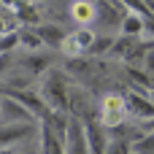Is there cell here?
<instances>
[{
    "label": "cell",
    "instance_id": "6da1fadb",
    "mask_svg": "<svg viewBox=\"0 0 154 154\" xmlns=\"http://www.w3.org/2000/svg\"><path fill=\"white\" fill-rule=\"evenodd\" d=\"M38 89H41V97L46 100V106H49L51 111L70 114V87H68V76H65V70L51 68L49 73H43Z\"/></svg>",
    "mask_w": 154,
    "mask_h": 154
},
{
    "label": "cell",
    "instance_id": "7a4b0ae2",
    "mask_svg": "<svg viewBox=\"0 0 154 154\" xmlns=\"http://www.w3.org/2000/svg\"><path fill=\"white\" fill-rule=\"evenodd\" d=\"M130 116V108H127V97L119 95V92H106L103 100H100V125L108 127V130H119L125 125V119Z\"/></svg>",
    "mask_w": 154,
    "mask_h": 154
},
{
    "label": "cell",
    "instance_id": "3957f363",
    "mask_svg": "<svg viewBox=\"0 0 154 154\" xmlns=\"http://www.w3.org/2000/svg\"><path fill=\"white\" fill-rule=\"evenodd\" d=\"M95 41H97V32H95L92 27H79V30L68 32V38H65V43H62L60 51H62L68 60H73V57L89 54V49H92Z\"/></svg>",
    "mask_w": 154,
    "mask_h": 154
},
{
    "label": "cell",
    "instance_id": "277c9868",
    "mask_svg": "<svg viewBox=\"0 0 154 154\" xmlns=\"http://www.w3.org/2000/svg\"><path fill=\"white\" fill-rule=\"evenodd\" d=\"M35 119H38V116H35L27 106H22L19 100H14V97H8V95L0 97V122H5V125H19V122H24V125H38Z\"/></svg>",
    "mask_w": 154,
    "mask_h": 154
},
{
    "label": "cell",
    "instance_id": "5b68a950",
    "mask_svg": "<svg viewBox=\"0 0 154 154\" xmlns=\"http://www.w3.org/2000/svg\"><path fill=\"white\" fill-rule=\"evenodd\" d=\"M16 62H19L22 70H27L30 76L38 79V76H43V73L51 70V65L57 62V54L54 51H24Z\"/></svg>",
    "mask_w": 154,
    "mask_h": 154
},
{
    "label": "cell",
    "instance_id": "8992f818",
    "mask_svg": "<svg viewBox=\"0 0 154 154\" xmlns=\"http://www.w3.org/2000/svg\"><path fill=\"white\" fill-rule=\"evenodd\" d=\"M35 130H38V125H24V122H19V125H5V122H0V149H11V146H16V143L32 138Z\"/></svg>",
    "mask_w": 154,
    "mask_h": 154
},
{
    "label": "cell",
    "instance_id": "52a82bcc",
    "mask_svg": "<svg viewBox=\"0 0 154 154\" xmlns=\"http://www.w3.org/2000/svg\"><path fill=\"white\" fill-rule=\"evenodd\" d=\"M125 97H127L130 116L141 119L143 125L154 122V100H152V97H146V92H138V89H133V92H127Z\"/></svg>",
    "mask_w": 154,
    "mask_h": 154
},
{
    "label": "cell",
    "instance_id": "ba28073f",
    "mask_svg": "<svg viewBox=\"0 0 154 154\" xmlns=\"http://www.w3.org/2000/svg\"><path fill=\"white\" fill-rule=\"evenodd\" d=\"M65 152L68 154H92L89 152V141H87V127H84V122L70 119L68 138H65Z\"/></svg>",
    "mask_w": 154,
    "mask_h": 154
},
{
    "label": "cell",
    "instance_id": "9c48e42d",
    "mask_svg": "<svg viewBox=\"0 0 154 154\" xmlns=\"http://www.w3.org/2000/svg\"><path fill=\"white\" fill-rule=\"evenodd\" d=\"M87 127V141H89V152L92 154H106L108 152V127L100 125V119H92L84 125Z\"/></svg>",
    "mask_w": 154,
    "mask_h": 154
},
{
    "label": "cell",
    "instance_id": "30bf717a",
    "mask_svg": "<svg viewBox=\"0 0 154 154\" xmlns=\"http://www.w3.org/2000/svg\"><path fill=\"white\" fill-rule=\"evenodd\" d=\"M68 14H70V19H73L79 27H89V24H95V19H97V3H95V0H73Z\"/></svg>",
    "mask_w": 154,
    "mask_h": 154
},
{
    "label": "cell",
    "instance_id": "8fae6325",
    "mask_svg": "<svg viewBox=\"0 0 154 154\" xmlns=\"http://www.w3.org/2000/svg\"><path fill=\"white\" fill-rule=\"evenodd\" d=\"M35 30H38L43 46L51 49V51H60L62 43H65V38H68V32H65L60 24H35Z\"/></svg>",
    "mask_w": 154,
    "mask_h": 154
},
{
    "label": "cell",
    "instance_id": "7c38bea8",
    "mask_svg": "<svg viewBox=\"0 0 154 154\" xmlns=\"http://www.w3.org/2000/svg\"><path fill=\"white\" fill-rule=\"evenodd\" d=\"M119 35L141 38V35H143V16H141V14H135V11H127V14H125V22H122Z\"/></svg>",
    "mask_w": 154,
    "mask_h": 154
},
{
    "label": "cell",
    "instance_id": "4fadbf2b",
    "mask_svg": "<svg viewBox=\"0 0 154 154\" xmlns=\"http://www.w3.org/2000/svg\"><path fill=\"white\" fill-rule=\"evenodd\" d=\"M19 46L24 51H41L43 49V41H41V35H38L35 27H22L19 30Z\"/></svg>",
    "mask_w": 154,
    "mask_h": 154
},
{
    "label": "cell",
    "instance_id": "5bb4252c",
    "mask_svg": "<svg viewBox=\"0 0 154 154\" xmlns=\"http://www.w3.org/2000/svg\"><path fill=\"white\" fill-rule=\"evenodd\" d=\"M41 154H68L65 152V141H60L46 127H41Z\"/></svg>",
    "mask_w": 154,
    "mask_h": 154
},
{
    "label": "cell",
    "instance_id": "9a60e30c",
    "mask_svg": "<svg viewBox=\"0 0 154 154\" xmlns=\"http://www.w3.org/2000/svg\"><path fill=\"white\" fill-rule=\"evenodd\" d=\"M133 152L135 154H154V133L141 135V138L133 143Z\"/></svg>",
    "mask_w": 154,
    "mask_h": 154
},
{
    "label": "cell",
    "instance_id": "2e32d148",
    "mask_svg": "<svg viewBox=\"0 0 154 154\" xmlns=\"http://www.w3.org/2000/svg\"><path fill=\"white\" fill-rule=\"evenodd\" d=\"M14 46H19V32H5V35H0V54L14 51Z\"/></svg>",
    "mask_w": 154,
    "mask_h": 154
},
{
    "label": "cell",
    "instance_id": "e0dca14e",
    "mask_svg": "<svg viewBox=\"0 0 154 154\" xmlns=\"http://www.w3.org/2000/svg\"><path fill=\"white\" fill-rule=\"evenodd\" d=\"M133 152V141H122V138H114L108 143V152L106 154H130Z\"/></svg>",
    "mask_w": 154,
    "mask_h": 154
},
{
    "label": "cell",
    "instance_id": "ac0fdd59",
    "mask_svg": "<svg viewBox=\"0 0 154 154\" xmlns=\"http://www.w3.org/2000/svg\"><path fill=\"white\" fill-rule=\"evenodd\" d=\"M11 65H14V51H8V54H0V76H3V79L11 73Z\"/></svg>",
    "mask_w": 154,
    "mask_h": 154
},
{
    "label": "cell",
    "instance_id": "d6986e66",
    "mask_svg": "<svg viewBox=\"0 0 154 154\" xmlns=\"http://www.w3.org/2000/svg\"><path fill=\"white\" fill-rule=\"evenodd\" d=\"M143 68L154 76V49H149V54H146V60H143Z\"/></svg>",
    "mask_w": 154,
    "mask_h": 154
},
{
    "label": "cell",
    "instance_id": "ffe728a7",
    "mask_svg": "<svg viewBox=\"0 0 154 154\" xmlns=\"http://www.w3.org/2000/svg\"><path fill=\"white\" fill-rule=\"evenodd\" d=\"M5 32H14V30H11V24H8V19H5V16L0 14V35H5Z\"/></svg>",
    "mask_w": 154,
    "mask_h": 154
},
{
    "label": "cell",
    "instance_id": "44dd1931",
    "mask_svg": "<svg viewBox=\"0 0 154 154\" xmlns=\"http://www.w3.org/2000/svg\"><path fill=\"white\" fill-rule=\"evenodd\" d=\"M0 154H14V149H0Z\"/></svg>",
    "mask_w": 154,
    "mask_h": 154
},
{
    "label": "cell",
    "instance_id": "7402d4cb",
    "mask_svg": "<svg viewBox=\"0 0 154 154\" xmlns=\"http://www.w3.org/2000/svg\"><path fill=\"white\" fill-rule=\"evenodd\" d=\"M152 11H154V0H152Z\"/></svg>",
    "mask_w": 154,
    "mask_h": 154
},
{
    "label": "cell",
    "instance_id": "603a6c76",
    "mask_svg": "<svg viewBox=\"0 0 154 154\" xmlns=\"http://www.w3.org/2000/svg\"><path fill=\"white\" fill-rule=\"evenodd\" d=\"M152 100H154V97H152Z\"/></svg>",
    "mask_w": 154,
    "mask_h": 154
}]
</instances>
